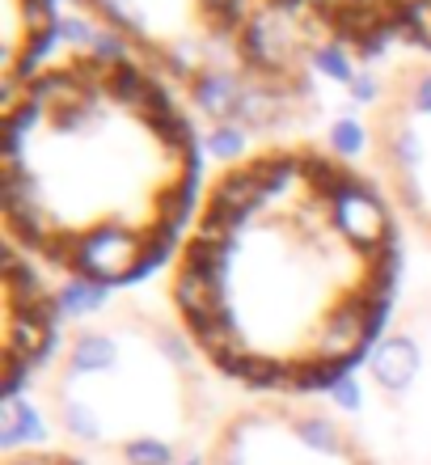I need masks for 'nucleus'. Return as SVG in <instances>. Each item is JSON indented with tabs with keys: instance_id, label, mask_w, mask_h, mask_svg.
Returning a JSON list of instances; mask_svg holds the SVG:
<instances>
[{
	"instance_id": "obj_3",
	"label": "nucleus",
	"mask_w": 431,
	"mask_h": 465,
	"mask_svg": "<svg viewBox=\"0 0 431 465\" xmlns=\"http://www.w3.org/2000/svg\"><path fill=\"white\" fill-rule=\"evenodd\" d=\"M199 119L224 132L284 140L321 114L326 64L288 0H68Z\"/></svg>"
},
{
	"instance_id": "obj_5",
	"label": "nucleus",
	"mask_w": 431,
	"mask_h": 465,
	"mask_svg": "<svg viewBox=\"0 0 431 465\" xmlns=\"http://www.w3.org/2000/svg\"><path fill=\"white\" fill-rule=\"evenodd\" d=\"M359 140V161L402 229L431 250V51L394 55L377 73Z\"/></svg>"
},
{
	"instance_id": "obj_4",
	"label": "nucleus",
	"mask_w": 431,
	"mask_h": 465,
	"mask_svg": "<svg viewBox=\"0 0 431 465\" xmlns=\"http://www.w3.org/2000/svg\"><path fill=\"white\" fill-rule=\"evenodd\" d=\"M203 364L178 322L132 301H102L68 326L47 368L51 428L119 457L144 440L182 449L208 419Z\"/></svg>"
},
{
	"instance_id": "obj_1",
	"label": "nucleus",
	"mask_w": 431,
	"mask_h": 465,
	"mask_svg": "<svg viewBox=\"0 0 431 465\" xmlns=\"http://www.w3.org/2000/svg\"><path fill=\"white\" fill-rule=\"evenodd\" d=\"M402 232L359 157L262 140L203 183L165 301L220 377L275 398L330 393L394 322Z\"/></svg>"
},
{
	"instance_id": "obj_6",
	"label": "nucleus",
	"mask_w": 431,
	"mask_h": 465,
	"mask_svg": "<svg viewBox=\"0 0 431 465\" xmlns=\"http://www.w3.org/2000/svg\"><path fill=\"white\" fill-rule=\"evenodd\" d=\"M359 385L364 398L377 393L385 436L407 457L431 465V288L394 313L364 360Z\"/></svg>"
},
{
	"instance_id": "obj_2",
	"label": "nucleus",
	"mask_w": 431,
	"mask_h": 465,
	"mask_svg": "<svg viewBox=\"0 0 431 465\" xmlns=\"http://www.w3.org/2000/svg\"><path fill=\"white\" fill-rule=\"evenodd\" d=\"M203 195L186 98L127 47H55L0 94L5 242L98 296L173 262Z\"/></svg>"
},
{
	"instance_id": "obj_7",
	"label": "nucleus",
	"mask_w": 431,
	"mask_h": 465,
	"mask_svg": "<svg viewBox=\"0 0 431 465\" xmlns=\"http://www.w3.org/2000/svg\"><path fill=\"white\" fill-rule=\"evenodd\" d=\"M326 73L431 51V0H288Z\"/></svg>"
},
{
	"instance_id": "obj_8",
	"label": "nucleus",
	"mask_w": 431,
	"mask_h": 465,
	"mask_svg": "<svg viewBox=\"0 0 431 465\" xmlns=\"http://www.w3.org/2000/svg\"><path fill=\"white\" fill-rule=\"evenodd\" d=\"M64 296L30 254L5 242V402H17L60 351Z\"/></svg>"
},
{
	"instance_id": "obj_9",
	"label": "nucleus",
	"mask_w": 431,
	"mask_h": 465,
	"mask_svg": "<svg viewBox=\"0 0 431 465\" xmlns=\"http://www.w3.org/2000/svg\"><path fill=\"white\" fill-rule=\"evenodd\" d=\"M55 0H0V94L22 85L55 51Z\"/></svg>"
}]
</instances>
